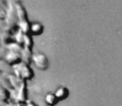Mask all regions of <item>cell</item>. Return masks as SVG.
Returning <instances> with one entry per match:
<instances>
[{
	"label": "cell",
	"mask_w": 122,
	"mask_h": 106,
	"mask_svg": "<svg viewBox=\"0 0 122 106\" xmlns=\"http://www.w3.org/2000/svg\"><path fill=\"white\" fill-rule=\"evenodd\" d=\"M6 11L4 13V20L6 23L7 30L10 31L13 33H16L18 30V17L17 14L16 8H15L14 2H7Z\"/></svg>",
	"instance_id": "1"
},
{
	"label": "cell",
	"mask_w": 122,
	"mask_h": 106,
	"mask_svg": "<svg viewBox=\"0 0 122 106\" xmlns=\"http://www.w3.org/2000/svg\"><path fill=\"white\" fill-rule=\"evenodd\" d=\"M13 74L16 75L17 76H18L20 79L24 81L32 80L34 76V72L32 67L29 65L23 63V61L19 64L13 66Z\"/></svg>",
	"instance_id": "2"
},
{
	"label": "cell",
	"mask_w": 122,
	"mask_h": 106,
	"mask_svg": "<svg viewBox=\"0 0 122 106\" xmlns=\"http://www.w3.org/2000/svg\"><path fill=\"white\" fill-rule=\"evenodd\" d=\"M32 62L36 68L40 71H46L49 67V61L43 53H36L32 57Z\"/></svg>",
	"instance_id": "3"
},
{
	"label": "cell",
	"mask_w": 122,
	"mask_h": 106,
	"mask_svg": "<svg viewBox=\"0 0 122 106\" xmlns=\"http://www.w3.org/2000/svg\"><path fill=\"white\" fill-rule=\"evenodd\" d=\"M27 82L23 80L21 86L19 87L17 90V100L16 102L22 104H25L27 102Z\"/></svg>",
	"instance_id": "4"
},
{
	"label": "cell",
	"mask_w": 122,
	"mask_h": 106,
	"mask_svg": "<svg viewBox=\"0 0 122 106\" xmlns=\"http://www.w3.org/2000/svg\"><path fill=\"white\" fill-rule=\"evenodd\" d=\"M4 60L8 63H9L12 66H13L15 65H18L22 62V54L8 51Z\"/></svg>",
	"instance_id": "5"
},
{
	"label": "cell",
	"mask_w": 122,
	"mask_h": 106,
	"mask_svg": "<svg viewBox=\"0 0 122 106\" xmlns=\"http://www.w3.org/2000/svg\"><path fill=\"white\" fill-rule=\"evenodd\" d=\"M0 38L3 42V45L8 47V45L14 42V33L6 29L4 32H3L0 34Z\"/></svg>",
	"instance_id": "6"
},
{
	"label": "cell",
	"mask_w": 122,
	"mask_h": 106,
	"mask_svg": "<svg viewBox=\"0 0 122 106\" xmlns=\"http://www.w3.org/2000/svg\"><path fill=\"white\" fill-rule=\"evenodd\" d=\"M15 8H16L17 14L18 17V20L22 21V20H27V13L26 11L25 8L23 7V5L20 2H14Z\"/></svg>",
	"instance_id": "7"
},
{
	"label": "cell",
	"mask_w": 122,
	"mask_h": 106,
	"mask_svg": "<svg viewBox=\"0 0 122 106\" xmlns=\"http://www.w3.org/2000/svg\"><path fill=\"white\" fill-rule=\"evenodd\" d=\"M44 27L41 23L38 22H33L31 23V30L30 34L32 36H40L43 33Z\"/></svg>",
	"instance_id": "8"
},
{
	"label": "cell",
	"mask_w": 122,
	"mask_h": 106,
	"mask_svg": "<svg viewBox=\"0 0 122 106\" xmlns=\"http://www.w3.org/2000/svg\"><path fill=\"white\" fill-rule=\"evenodd\" d=\"M0 73L6 75V76L13 74V66L9 63L7 62L4 59L0 60Z\"/></svg>",
	"instance_id": "9"
},
{
	"label": "cell",
	"mask_w": 122,
	"mask_h": 106,
	"mask_svg": "<svg viewBox=\"0 0 122 106\" xmlns=\"http://www.w3.org/2000/svg\"><path fill=\"white\" fill-rule=\"evenodd\" d=\"M55 95L57 98V100H66L69 95V90L65 86H59L54 92Z\"/></svg>",
	"instance_id": "10"
},
{
	"label": "cell",
	"mask_w": 122,
	"mask_h": 106,
	"mask_svg": "<svg viewBox=\"0 0 122 106\" xmlns=\"http://www.w3.org/2000/svg\"><path fill=\"white\" fill-rule=\"evenodd\" d=\"M33 53L32 50L27 48H23V51L22 52V61L23 63L30 66L32 62V57H33Z\"/></svg>",
	"instance_id": "11"
},
{
	"label": "cell",
	"mask_w": 122,
	"mask_h": 106,
	"mask_svg": "<svg viewBox=\"0 0 122 106\" xmlns=\"http://www.w3.org/2000/svg\"><path fill=\"white\" fill-rule=\"evenodd\" d=\"M8 76V80H9L12 89H13V90H18V89H19V87L21 86L23 80H21L18 76H17L16 75H14V74L9 75V76Z\"/></svg>",
	"instance_id": "12"
},
{
	"label": "cell",
	"mask_w": 122,
	"mask_h": 106,
	"mask_svg": "<svg viewBox=\"0 0 122 106\" xmlns=\"http://www.w3.org/2000/svg\"><path fill=\"white\" fill-rule=\"evenodd\" d=\"M31 23L30 22L27 20H22V21L18 22V29L21 30L23 33L25 34H30L31 30Z\"/></svg>",
	"instance_id": "13"
},
{
	"label": "cell",
	"mask_w": 122,
	"mask_h": 106,
	"mask_svg": "<svg viewBox=\"0 0 122 106\" xmlns=\"http://www.w3.org/2000/svg\"><path fill=\"white\" fill-rule=\"evenodd\" d=\"M10 99H11L10 90H8V89H7V88H4V87L0 86V100L8 103Z\"/></svg>",
	"instance_id": "14"
},
{
	"label": "cell",
	"mask_w": 122,
	"mask_h": 106,
	"mask_svg": "<svg viewBox=\"0 0 122 106\" xmlns=\"http://www.w3.org/2000/svg\"><path fill=\"white\" fill-rule=\"evenodd\" d=\"M59 100L56 97L54 93H47L45 95V102L47 105H52L55 106L58 103Z\"/></svg>",
	"instance_id": "15"
},
{
	"label": "cell",
	"mask_w": 122,
	"mask_h": 106,
	"mask_svg": "<svg viewBox=\"0 0 122 106\" xmlns=\"http://www.w3.org/2000/svg\"><path fill=\"white\" fill-rule=\"evenodd\" d=\"M7 48H8V51H9V52H13L20 53V54H22L24 47H23V46L19 45V44L16 43V42H13L12 44L8 45V47H7Z\"/></svg>",
	"instance_id": "16"
},
{
	"label": "cell",
	"mask_w": 122,
	"mask_h": 106,
	"mask_svg": "<svg viewBox=\"0 0 122 106\" xmlns=\"http://www.w3.org/2000/svg\"><path fill=\"white\" fill-rule=\"evenodd\" d=\"M0 86L7 88L8 90H12L11 85H10L9 80H8V76L4 74L0 73Z\"/></svg>",
	"instance_id": "17"
},
{
	"label": "cell",
	"mask_w": 122,
	"mask_h": 106,
	"mask_svg": "<svg viewBox=\"0 0 122 106\" xmlns=\"http://www.w3.org/2000/svg\"><path fill=\"white\" fill-rule=\"evenodd\" d=\"M33 47V40H32V35L31 34H25L24 36V42H23V47L32 50Z\"/></svg>",
	"instance_id": "18"
},
{
	"label": "cell",
	"mask_w": 122,
	"mask_h": 106,
	"mask_svg": "<svg viewBox=\"0 0 122 106\" xmlns=\"http://www.w3.org/2000/svg\"><path fill=\"white\" fill-rule=\"evenodd\" d=\"M24 36L25 33H23L21 30L18 29L16 32V33L14 34V42L19 44V45L23 47V42H24Z\"/></svg>",
	"instance_id": "19"
},
{
	"label": "cell",
	"mask_w": 122,
	"mask_h": 106,
	"mask_svg": "<svg viewBox=\"0 0 122 106\" xmlns=\"http://www.w3.org/2000/svg\"><path fill=\"white\" fill-rule=\"evenodd\" d=\"M6 29L7 27H6V23H5L4 17L0 16V34L3 32H4Z\"/></svg>",
	"instance_id": "20"
},
{
	"label": "cell",
	"mask_w": 122,
	"mask_h": 106,
	"mask_svg": "<svg viewBox=\"0 0 122 106\" xmlns=\"http://www.w3.org/2000/svg\"><path fill=\"white\" fill-rule=\"evenodd\" d=\"M24 106H37V105L32 101H27L24 104Z\"/></svg>",
	"instance_id": "21"
},
{
	"label": "cell",
	"mask_w": 122,
	"mask_h": 106,
	"mask_svg": "<svg viewBox=\"0 0 122 106\" xmlns=\"http://www.w3.org/2000/svg\"><path fill=\"white\" fill-rule=\"evenodd\" d=\"M15 103H16L15 101L8 102V103L6 104V105H5V106H15Z\"/></svg>",
	"instance_id": "22"
},
{
	"label": "cell",
	"mask_w": 122,
	"mask_h": 106,
	"mask_svg": "<svg viewBox=\"0 0 122 106\" xmlns=\"http://www.w3.org/2000/svg\"><path fill=\"white\" fill-rule=\"evenodd\" d=\"M15 106H24V104H22V103H18V102H16V103H15Z\"/></svg>",
	"instance_id": "23"
},
{
	"label": "cell",
	"mask_w": 122,
	"mask_h": 106,
	"mask_svg": "<svg viewBox=\"0 0 122 106\" xmlns=\"http://www.w3.org/2000/svg\"><path fill=\"white\" fill-rule=\"evenodd\" d=\"M6 102H3V101H2V100H0V106H5L6 105Z\"/></svg>",
	"instance_id": "24"
},
{
	"label": "cell",
	"mask_w": 122,
	"mask_h": 106,
	"mask_svg": "<svg viewBox=\"0 0 122 106\" xmlns=\"http://www.w3.org/2000/svg\"><path fill=\"white\" fill-rule=\"evenodd\" d=\"M3 47V42H2V41H1V38H0V47Z\"/></svg>",
	"instance_id": "25"
},
{
	"label": "cell",
	"mask_w": 122,
	"mask_h": 106,
	"mask_svg": "<svg viewBox=\"0 0 122 106\" xmlns=\"http://www.w3.org/2000/svg\"><path fill=\"white\" fill-rule=\"evenodd\" d=\"M47 106H52V105H47Z\"/></svg>",
	"instance_id": "26"
}]
</instances>
